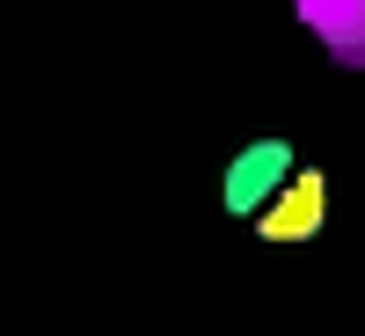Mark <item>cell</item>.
Returning a JSON list of instances; mask_svg holds the SVG:
<instances>
[{"label": "cell", "instance_id": "6da1fadb", "mask_svg": "<svg viewBox=\"0 0 365 336\" xmlns=\"http://www.w3.org/2000/svg\"><path fill=\"white\" fill-rule=\"evenodd\" d=\"M292 168H299V154H292L285 139H256V146H241V154L227 161V183H220L227 212H234V220H256V212L292 183Z\"/></svg>", "mask_w": 365, "mask_h": 336}, {"label": "cell", "instance_id": "7a4b0ae2", "mask_svg": "<svg viewBox=\"0 0 365 336\" xmlns=\"http://www.w3.org/2000/svg\"><path fill=\"white\" fill-rule=\"evenodd\" d=\"M322 220H329V175L322 168H292V183L256 212V234L263 241H314Z\"/></svg>", "mask_w": 365, "mask_h": 336}]
</instances>
